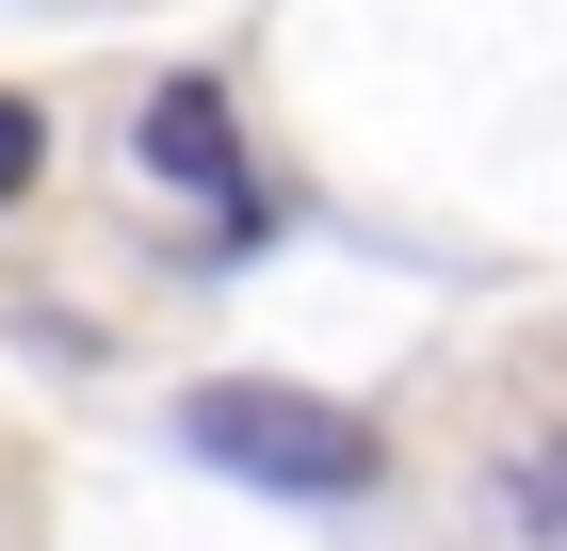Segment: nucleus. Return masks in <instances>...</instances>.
<instances>
[{
    "label": "nucleus",
    "mask_w": 567,
    "mask_h": 551,
    "mask_svg": "<svg viewBox=\"0 0 567 551\" xmlns=\"http://www.w3.org/2000/svg\"><path fill=\"white\" fill-rule=\"evenodd\" d=\"M178 438H195L212 470H244L260 503H357V487L390 470L357 406H324V389H276V374H212L195 406H178Z\"/></svg>",
    "instance_id": "nucleus-1"
},
{
    "label": "nucleus",
    "mask_w": 567,
    "mask_h": 551,
    "mask_svg": "<svg viewBox=\"0 0 567 551\" xmlns=\"http://www.w3.org/2000/svg\"><path fill=\"white\" fill-rule=\"evenodd\" d=\"M146 163H163V178H212V195H244L227 98H212V82H163V98H146Z\"/></svg>",
    "instance_id": "nucleus-2"
},
{
    "label": "nucleus",
    "mask_w": 567,
    "mask_h": 551,
    "mask_svg": "<svg viewBox=\"0 0 567 551\" xmlns=\"http://www.w3.org/2000/svg\"><path fill=\"white\" fill-rule=\"evenodd\" d=\"M33 163H49V130H33V98H0V212L33 195Z\"/></svg>",
    "instance_id": "nucleus-3"
}]
</instances>
